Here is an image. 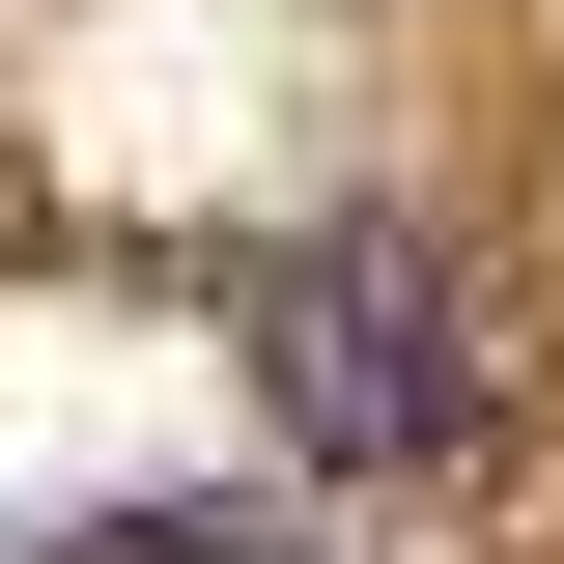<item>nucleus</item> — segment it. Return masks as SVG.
Wrapping results in <instances>:
<instances>
[{
  "label": "nucleus",
  "instance_id": "nucleus-1",
  "mask_svg": "<svg viewBox=\"0 0 564 564\" xmlns=\"http://www.w3.org/2000/svg\"><path fill=\"white\" fill-rule=\"evenodd\" d=\"M226 367H254V423L311 452V480H452V452L508 423L423 226H282V254L226 282Z\"/></svg>",
  "mask_w": 564,
  "mask_h": 564
}]
</instances>
